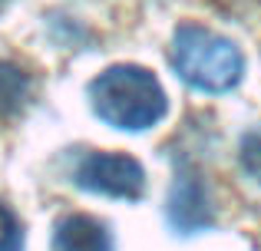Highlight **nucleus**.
Listing matches in <instances>:
<instances>
[{"label": "nucleus", "mask_w": 261, "mask_h": 251, "mask_svg": "<svg viewBox=\"0 0 261 251\" xmlns=\"http://www.w3.org/2000/svg\"><path fill=\"white\" fill-rule=\"evenodd\" d=\"M7 4H10V0H0V13H4V7H7Z\"/></svg>", "instance_id": "obj_9"}, {"label": "nucleus", "mask_w": 261, "mask_h": 251, "mask_svg": "<svg viewBox=\"0 0 261 251\" xmlns=\"http://www.w3.org/2000/svg\"><path fill=\"white\" fill-rule=\"evenodd\" d=\"M169 221H172L175 232L195 235L202 228L212 225V202H208V188L198 175L182 172L172 182V192H169Z\"/></svg>", "instance_id": "obj_4"}, {"label": "nucleus", "mask_w": 261, "mask_h": 251, "mask_svg": "<svg viewBox=\"0 0 261 251\" xmlns=\"http://www.w3.org/2000/svg\"><path fill=\"white\" fill-rule=\"evenodd\" d=\"M76 185L109 199H139L146 192V172L133 155L93 152L76 165Z\"/></svg>", "instance_id": "obj_3"}, {"label": "nucleus", "mask_w": 261, "mask_h": 251, "mask_svg": "<svg viewBox=\"0 0 261 251\" xmlns=\"http://www.w3.org/2000/svg\"><path fill=\"white\" fill-rule=\"evenodd\" d=\"M27 96V76L17 66L0 63V113H13Z\"/></svg>", "instance_id": "obj_6"}, {"label": "nucleus", "mask_w": 261, "mask_h": 251, "mask_svg": "<svg viewBox=\"0 0 261 251\" xmlns=\"http://www.w3.org/2000/svg\"><path fill=\"white\" fill-rule=\"evenodd\" d=\"M89 99L102 123L126 129V132H142V129L155 126L169 109V99L159 79L133 63L102 70L89 83Z\"/></svg>", "instance_id": "obj_1"}, {"label": "nucleus", "mask_w": 261, "mask_h": 251, "mask_svg": "<svg viewBox=\"0 0 261 251\" xmlns=\"http://www.w3.org/2000/svg\"><path fill=\"white\" fill-rule=\"evenodd\" d=\"M53 251H113L106 225L93 215H70L57 225Z\"/></svg>", "instance_id": "obj_5"}, {"label": "nucleus", "mask_w": 261, "mask_h": 251, "mask_svg": "<svg viewBox=\"0 0 261 251\" xmlns=\"http://www.w3.org/2000/svg\"><path fill=\"white\" fill-rule=\"evenodd\" d=\"M242 165H245V172L261 185V132L245 135V142H242Z\"/></svg>", "instance_id": "obj_8"}, {"label": "nucleus", "mask_w": 261, "mask_h": 251, "mask_svg": "<svg viewBox=\"0 0 261 251\" xmlns=\"http://www.w3.org/2000/svg\"><path fill=\"white\" fill-rule=\"evenodd\" d=\"M0 251H23V232L17 215L7 205H0Z\"/></svg>", "instance_id": "obj_7"}, {"label": "nucleus", "mask_w": 261, "mask_h": 251, "mask_svg": "<svg viewBox=\"0 0 261 251\" xmlns=\"http://www.w3.org/2000/svg\"><path fill=\"white\" fill-rule=\"evenodd\" d=\"M172 70L198 93H228L242 83L245 57L231 40L189 23L172 37Z\"/></svg>", "instance_id": "obj_2"}]
</instances>
